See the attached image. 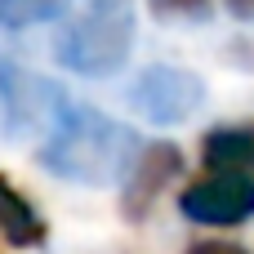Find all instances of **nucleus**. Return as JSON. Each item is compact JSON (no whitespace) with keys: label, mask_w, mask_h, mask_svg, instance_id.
<instances>
[{"label":"nucleus","mask_w":254,"mask_h":254,"mask_svg":"<svg viewBox=\"0 0 254 254\" xmlns=\"http://www.w3.org/2000/svg\"><path fill=\"white\" fill-rule=\"evenodd\" d=\"M134 0H85L76 18L63 22L54 58L76 76H116L134 49Z\"/></svg>","instance_id":"2"},{"label":"nucleus","mask_w":254,"mask_h":254,"mask_svg":"<svg viewBox=\"0 0 254 254\" xmlns=\"http://www.w3.org/2000/svg\"><path fill=\"white\" fill-rule=\"evenodd\" d=\"M147 9L165 22H196L210 13V0H147Z\"/></svg>","instance_id":"10"},{"label":"nucleus","mask_w":254,"mask_h":254,"mask_svg":"<svg viewBox=\"0 0 254 254\" xmlns=\"http://www.w3.org/2000/svg\"><path fill=\"white\" fill-rule=\"evenodd\" d=\"M179 210L201 228H241L254 219V174L250 170H210L183 188Z\"/></svg>","instance_id":"4"},{"label":"nucleus","mask_w":254,"mask_h":254,"mask_svg":"<svg viewBox=\"0 0 254 254\" xmlns=\"http://www.w3.org/2000/svg\"><path fill=\"white\" fill-rule=\"evenodd\" d=\"M223 4H228V13H232V18L254 22V0H223Z\"/></svg>","instance_id":"12"},{"label":"nucleus","mask_w":254,"mask_h":254,"mask_svg":"<svg viewBox=\"0 0 254 254\" xmlns=\"http://www.w3.org/2000/svg\"><path fill=\"white\" fill-rule=\"evenodd\" d=\"M0 237L13 246V250H31V246H40L45 241V219H40V210L0 174Z\"/></svg>","instance_id":"7"},{"label":"nucleus","mask_w":254,"mask_h":254,"mask_svg":"<svg viewBox=\"0 0 254 254\" xmlns=\"http://www.w3.org/2000/svg\"><path fill=\"white\" fill-rule=\"evenodd\" d=\"M201 103H205V80L188 67L156 63L129 80V107L152 125H183L188 116L201 112Z\"/></svg>","instance_id":"3"},{"label":"nucleus","mask_w":254,"mask_h":254,"mask_svg":"<svg viewBox=\"0 0 254 254\" xmlns=\"http://www.w3.org/2000/svg\"><path fill=\"white\" fill-rule=\"evenodd\" d=\"M188 254H250V250L237 241H196V246H188Z\"/></svg>","instance_id":"11"},{"label":"nucleus","mask_w":254,"mask_h":254,"mask_svg":"<svg viewBox=\"0 0 254 254\" xmlns=\"http://www.w3.org/2000/svg\"><path fill=\"white\" fill-rule=\"evenodd\" d=\"M71 9V0H0V27L4 31H22L36 22H54Z\"/></svg>","instance_id":"9"},{"label":"nucleus","mask_w":254,"mask_h":254,"mask_svg":"<svg viewBox=\"0 0 254 254\" xmlns=\"http://www.w3.org/2000/svg\"><path fill=\"white\" fill-rule=\"evenodd\" d=\"M205 170H254V129H210L201 143Z\"/></svg>","instance_id":"8"},{"label":"nucleus","mask_w":254,"mask_h":254,"mask_svg":"<svg viewBox=\"0 0 254 254\" xmlns=\"http://www.w3.org/2000/svg\"><path fill=\"white\" fill-rule=\"evenodd\" d=\"M143 143L134 138L129 125L103 116L89 103H67L54 121V129L45 134V147L36 152V161L71 183L85 188H107V183H125V174L134 170Z\"/></svg>","instance_id":"1"},{"label":"nucleus","mask_w":254,"mask_h":254,"mask_svg":"<svg viewBox=\"0 0 254 254\" xmlns=\"http://www.w3.org/2000/svg\"><path fill=\"white\" fill-rule=\"evenodd\" d=\"M67 107L63 89L36 71H22L18 63H0V116L9 134H49L58 112Z\"/></svg>","instance_id":"5"},{"label":"nucleus","mask_w":254,"mask_h":254,"mask_svg":"<svg viewBox=\"0 0 254 254\" xmlns=\"http://www.w3.org/2000/svg\"><path fill=\"white\" fill-rule=\"evenodd\" d=\"M179 174H183V152H179L174 143H152V147H143L138 161H134V170H129L125 183H121V210H125V219H143V214L156 205V196H161Z\"/></svg>","instance_id":"6"}]
</instances>
